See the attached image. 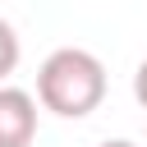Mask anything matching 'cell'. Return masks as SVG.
I'll list each match as a JSON object with an SVG mask.
<instances>
[{"label":"cell","instance_id":"6da1fadb","mask_svg":"<svg viewBox=\"0 0 147 147\" xmlns=\"http://www.w3.org/2000/svg\"><path fill=\"white\" fill-rule=\"evenodd\" d=\"M106 101V64L83 46H60L37 69V106L60 119H83Z\"/></svg>","mask_w":147,"mask_h":147},{"label":"cell","instance_id":"7a4b0ae2","mask_svg":"<svg viewBox=\"0 0 147 147\" xmlns=\"http://www.w3.org/2000/svg\"><path fill=\"white\" fill-rule=\"evenodd\" d=\"M37 138V96L0 83V147H32Z\"/></svg>","mask_w":147,"mask_h":147},{"label":"cell","instance_id":"3957f363","mask_svg":"<svg viewBox=\"0 0 147 147\" xmlns=\"http://www.w3.org/2000/svg\"><path fill=\"white\" fill-rule=\"evenodd\" d=\"M18 55H23L18 32H14V23H9V18H0V83L18 69Z\"/></svg>","mask_w":147,"mask_h":147},{"label":"cell","instance_id":"277c9868","mask_svg":"<svg viewBox=\"0 0 147 147\" xmlns=\"http://www.w3.org/2000/svg\"><path fill=\"white\" fill-rule=\"evenodd\" d=\"M133 96H138V106L147 110V60L133 69Z\"/></svg>","mask_w":147,"mask_h":147},{"label":"cell","instance_id":"5b68a950","mask_svg":"<svg viewBox=\"0 0 147 147\" xmlns=\"http://www.w3.org/2000/svg\"><path fill=\"white\" fill-rule=\"evenodd\" d=\"M96 147H138V142H129V138H106V142H96Z\"/></svg>","mask_w":147,"mask_h":147}]
</instances>
